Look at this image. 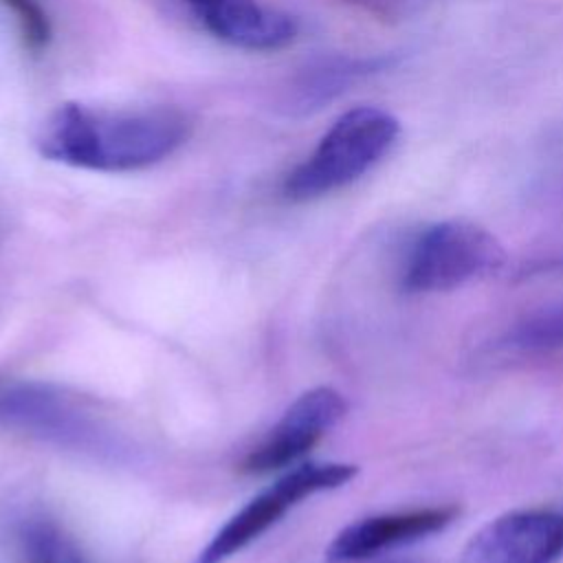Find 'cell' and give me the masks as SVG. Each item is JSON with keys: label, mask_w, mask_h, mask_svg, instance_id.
Here are the masks:
<instances>
[{"label": "cell", "mask_w": 563, "mask_h": 563, "mask_svg": "<svg viewBox=\"0 0 563 563\" xmlns=\"http://www.w3.org/2000/svg\"><path fill=\"white\" fill-rule=\"evenodd\" d=\"M191 134L189 117L172 106L92 108L64 103L37 132L44 158L106 174L147 169L180 150Z\"/></svg>", "instance_id": "cell-1"}, {"label": "cell", "mask_w": 563, "mask_h": 563, "mask_svg": "<svg viewBox=\"0 0 563 563\" xmlns=\"http://www.w3.org/2000/svg\"><path fill=\"white\" fill-rule=\"evenodd\" d=\"M398 134V119L383 108L358 106L343 112L314 150L288 172L284 196L306 202L356 183L389 154Z\"/></svg>", "instance_id": "cell-2"}, {"label": "cell", "mask_w": 563, "mask_h": 563, "mask_svg": "<svg viewBox=\"0 0 563 563\" xmlns=\"http://www.w3.org/2000/svg\"><path fill=\"white\" fill-rule=\"evenodd\" d=\"M504 249L484 227L468 220H444L424 229L405 262L407 292H446L495 273Z\"/></svg>", "instance_id": "cell-3"}, {"label": "cell", "mask_w": 563, "mask_h": 563, "mask_svg": "<svg viewBox=\"0 0 563 563\" xmlns=\"http://www.w3.org/2000/svg\"><path fill=\"white\" fill-rule=\"evenodd\" d=\"M358 473L347 462H301L246 501L200 550L196 563H224L271 530L303 499L345 486Z\"/></svg>", "instance_id": "cell-4"}, {"label": "cell", "mask_w": 563, "mask_h": 563, "mask_svg": "<svg viewBox=\"0 0 563 563\" xmlns=\"http://www.w3.org/2000/svg\"><path fill=\"white\" fill-rule=\"evenodd\" d=\"M563 556V510L519 508L482 526L462 563H559Z\"/></svg>", "instance_id": "cell-5"}, {"label": "cell", "mask_w": 563, "mask_h": 563, "mask_svg": "<svg viewBox=\"0 0 563 563\" xmlns=\"http://www.w3.org/2000/svg\"><path fill=\"white\" fill-rule=\"evenodd\" d=\"M345 398L332 387L303 391L246 455L242 471L264 475L299 462L345 413Z\"/></svg>", "instance_id": "cell-6"}, {"label": "cell", "mask_w": 563, "mask_h": 563, "mask_svg": "<svg viewBox=\"0 0 563 563\" xmlns=\"http://www.w3.org/2000/svg\"><path fill=\"white\" fill-rule=\"evenodd\" d=\"M216 40L251 53L286 48L299 24L286 11L262 0H176Z\"/></svg>", "instance_id": "cell-7"}, {"label": "cell", "mask_w": 563, "mask_h": 563, "mask_svg": "<svg viewBox=\"0 0 563 563\" xmlns=\"http://www.w3.org/2000/svg\"><path fill=\"white\" fill-rule=\"evenodd\" d=\"M455 506H427L400 512L372 515L345 526L330 543L328 559L334 563H350L376 556L407 543L427 539L444 530L455 517Z\"/></svg>", "instance_id": "cell-8"}, {"label": "cell", "mask_w": 563, "mask_h": 563, "mask_svg": "<svg viewBox=\"0 0 563 563\" xmlns=\"http://www.w3.org/2000/svg\"><path fill=\"white\" fill-rule=\"evenodd\" d=\"M0 424L77 444H86L92 433L84 411L66 396L46 385L20 380L0 383Z\"/></svg>", "instance_id": "cell-9"}, {"label": "cell", "mask_w": 563, "mask_h": 563, "mask_svg": "<svg viewBox=\"0 0 563 563\" xmlns=\"http://www.w3.org/2000/svg\"><path fill=\"white\" fill-rule=\"evenodd\" d=\"M385 59L378 57H321L308 64L290 81L284 106L290 114H306L323 108L328 101L347 90L354 81L383 68Z\"/></svg>", "instance_id": "cell-10"}, {"label": "cell", "mask_w": 563, "mask_h": 563, "mask_svg": "<svg viewBox=\"0 0 563 563\" xmlns=\"http://www.w3.org/2000/svg\"><path fill=\"white\" fill-rule=\"evenodd\" d=\"M506 347L515 352H550L563 347V299L526 314L508 332Z\"/></svg>", "instance_id": "cell-11"}, {"label": "cell", "mask_w": 563, "mask_h": 563, "mask_svg": "<svg viewBox=\"0 0 563 563\" xmlns=\"http://www.w3.org/2000/svg\"><path fill=\"white\" fill-rule=\"evenodd\" d=\"M0 7L11 13L24 48L31 55H42L53 40V22L40 0H0Z\"/></svg>", "instance_id": "cell-12"}, {"label": "cell", "mask_w": 563, "mask_h": 563, "mask_svg": "<svg viewBox=\"0 0 563 563\" xmlns=\"http://www.w3.org/2000/svg\"><path fill=\"white\" fill-rule=\"evenodd\" d=\"M37 563H79L77 559H73L64 548H59L57 543L53 541H46L40 550V556H37Z\"/></svg>", "instance_id": "cell-13"}]
</instances>
